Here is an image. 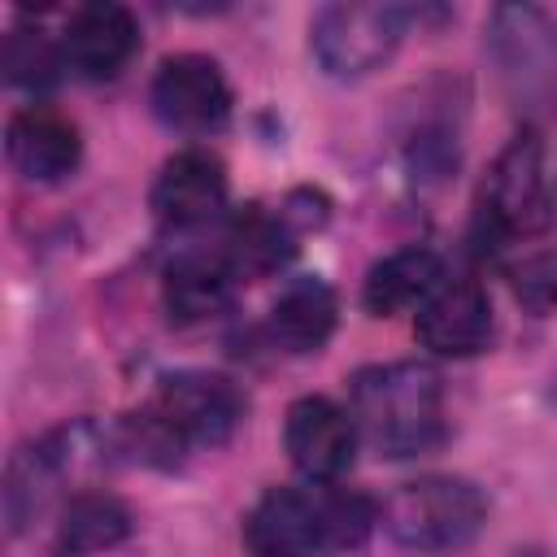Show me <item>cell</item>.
Returning <instances> with one entry per match:
<instances>
[{
  "label": "cell",
  "instance_id": "obj_1",
  "mask_svg": "<svg viewBox=\"0 0 557 557\" xmlns=\"http://www.w3.org/2000/svg\"><path fill=\"white\" fill-rule=\"evenodd\" d=\"M379 522L374 500L348 487H270L248 522L244 540L252 557H326L357 548Z\"/></svg>",
  "mask_w": 557,
  "mask_h": 557
},
{
  "label": "cell",
  "instance_id": "obj_2",
  "mask_svg": "<svg viewBox=\"0 0 557 557\" xmlns=\"http://www.w3.org/2000/svg\"><path fill=\"white\" fill-rule=\"evenodd\" d=\"M348 413L379 457H418L444 440V383L422 361H387L352 374Z\"/></svg>",
  "mask_w": 557,
  "mask_h": 557
},
{
  "label": "cell",
  "instance_id": "obj_3",
  "mask_svg": "<svg viewBox=\"0 0 557 557\" xmlns=\"http://www.w3.org/2000/svg\"><path fill=\"white\" fill-rule=\"evenodd\" d=\"M487 522V496L457 474H426L392 492L383 505V527L400 548L453 553L466 548Z\"/></svg>",
  "mask_w": 557,
  "mask_h": 557
},
{
  "label": "cell",
  "instance_id": "obj_4",
  "mask_svg": "<svg viewBox=\"0 0 557 557\" xmlns=\"http://www.w3.org/2000/svg\"><path fill=\"white\" fill-rule=\"evenodd\" d=\"M405 26H409V9L400 4L344 0V4H326L313 17L309 44L331 78H366L396 52Z\"/></svg>",
  "mask_w": 557,
  "mask_h": 557
},
{
  "label": "cell",
  "instance_id": "obj_5",
  "mask_svg": "<svg viewBox=\"0 0 557 557\" xmlns=\"http://www.w3.org/2000/svg\"><path fill=\"white\" fill-rule=\"evenodd\" d=\"M483 218L500 235H540L553 222V196L544 178V148L531 131L513 135L483 178Z\"/></svg>",
  "mask_w": 557,
  "mask_h": 557
},
{
  "label": "cell",
  "instance_id": "obj_6",
  "mask_svg": "<svg viewBox=\"0 0 557 557\" xmlns=\"http://www.w3.org/2000/svg\"><path fill=\"white\" fill-rule=\"evenodd\" d=\"M148 409L174 431V440L183 448H218L235 435V426L244 418V396L222 374L183 370V374L161 379Z\"/></svg>",
  "mask_w": 557,
  "mask_h": 557
},
{
  "label": "cell",
  "instance_id": "obj_7",
  "mask_svg": "<svg viewBox=\"0 0 557 557\" xmlns=\"http://www.w3.org/2000/svg\"><path fill=\"white\" fill-rule=\"evenodd\" d=\"M152 109L183 135H209L231 117V87L218 61L200 52L165 57L152 74Z\"/></svg>",
  "mask_w": 557,
  "mask_h": 557
},
{
  "label": "cell",
  "instance_id": "obj_8",
  "mask_svg": "<svg viewBox=\"0 0 557 557\" xmlns=\"http://www.w3.org/2000/svg\"><path fill=\"white\" fill-rule=\"evenodd\" d=\"M283 448L309 483H335L357 457V422L326 396H300L287 409Z\"/></svg>",
  "mask_w": 557,
  "mask_h": 557
},
{
  "label": "cell",
  "instance_id": "obj_9",
  "mask_svg": "<svg viewBox=\"0 0 557 557\" xmlns=\"http://www.w3.org/2000/svg\"><path fill=\"white\" fill-rule=\"evenodd\" d=\"M422 348L440 352V357H474L492 344L496 322H492V305L487 292L474 278H444L426 305L418 309L413 322Z\"/></svg>",
  "mask_w": 557,
  "mask_h": 557
},
{
  "label": "cell",
  "instance_id": "obj_10",
  "mask_svg": "<svg viewBox=\"0 0 557 557\" xmlns=\"http://www.w3.org/2000/svg\"><path fill=\"white\" fill-rule=\"evenodd\" d=\"M487 48L509 83L522 91L544 87L557 74V22L535 4H500L487 17Z\"/></svg>",
  "mask_w": 557,
  "mask_h": 557
},
{
  "label": "cell",
  "instance_id": "obj_11",
  "mask_svg": "<svg viewBox=\"0 0 557 557\" xmlns=\"http://www.w3.org/2000/svg\"><path fill=\"white\" fill-rule=\"evenodd\" d=\"M135 48H139V26H135L131 9L113 4V0L78 4L61 35L65 65H74L83 78H96V83L117 78L131 65Z\"/></svg>",
  "mask_w": 557,
  "mask_h": 557
},
{
  "label": "cell",
  "instance_id": "obj_12",
  "mask_svg": "<svg viewBox=\"0 0 557 557\" xmlns=\"http://www.w3.org/2000/svg\"><path fill=\"white\" fill-rule=\"evenodd\" d=\"M4 152H9V165L26 183H61L78 170L83 139L65 113H57L48 104H30V109H17L9 117Z\"/></svg>",
  "mask_w": 557,
  "mask_h": 557
},
{
  "label": "cell",
  "instance_id": "obj_13",
  "mask_svg": "<svg viewBox=\"0 0 557 557\" xmlns=\"http://www.w3.org/2000/svg\"><path fill=\"white\" fill-rule=\"evenodd\" d=\"M226 205V170L213 152L205 148H187L174 152L157 183H152V213L165 226H196L209 222L218 209Z\"/></svg>",
  "mask_w": 557,
  "mask_h": 557
},
{
  "label": "cell",
  "instance_id": "obj_14",
  "mask_svg": "<svg viewBox=\"0 0 557 557\" xmlns=\"http://www.w3.org/2000/svg\"><path fill=\"white\" fill-rule=\"evenodd\" d=\"M239 270L231 257L222 252H183L165 265L161 278V296L174 322H205L213 313H222L235 296Z\"/></svg>",
  "mask_w": 557,
  "mask_h": 557
},
{
  "label": "cell",
  "instance_id": "obj_15",
  "mask_svg": "<svg viewBox=\"0 0 557 557\" xmlns=\"http://www.w3.org/2000/svg\"><path fill=\"white\" fill-rule=\"evenodd\" d=\"M335 318L339 305L322 278H292L270 305L265 331L283 352H318L331 339Z\"/></svg>",
  "mask_w": 557,
  "mask_h": 557
},
{
  "label": "cell",
  "instance_id": "obj_16",
  "mask_svg": "<svg viewBox=\"0 0 557 557\" xmlns=\"http://www.w3.org/2000/svg\"><path fill=\"white\" fill-rule=\"evenodd\" d=\"M440 283H444V261L431 248H400V252L370 265L366 287H361V305L374 318H392V313H405L413 305L422 309Z\"/></svg>",
  "mask_w": 557,
  "mask_h": 557
},
{
  "label": "cell",
  "instance_id": "obj_17",
  "mask_svg": "<svg viewBox=\"0 0 557 557\" xmlns=\"http://www.w3.org/2000/svg\"><path fill=\"white\" fill-rule=\"evenodd\" d=\"M131 535V509L109 492H74L52 527V557H96Z\"/></svg>",
  "mask_w": 557,
  "mask_h": 557
},
{
  "label": "cell",
  "instance_id": "obj_18",
  "mask_svg": "<svg viewBox=\"0 0 557 557\" xmlns=\"http://www.w3.org/2000/svg\"><path fill=\"white\" fill-rule=\"evenodd\" d=\"M292 239H296V231L287 226L283 213H270L261 205H248L231 222V252L226 257L235 261V270L265 274V270H278L292 257Z\"/></svg>",
  "mask_w": 557,
  "mask_h": 557
},
{
  "label": "cell",
  "instance_id": "obj_19",
  "mask_svg": "<svg viewBox=\"0 0 557 557\" xmlns=\"http://www.w3.org/2000/svg\"><path fill=\"white\" fill-rule=\"evenodd\" d=\"M61 65H65V52L44 30L17 26V30L4 35V78L13 87H35L39 91V87L57 83Z\"/></svg>",
  "mask_w": 557,
  "mask_h": 557
},
{
  "label": "cell",
  "instance_id": "obj_20",
  "mask_svg": "<svg viewBox=\"0 0 557 557\" xmlns=\"http://www.w3.org/2000/svg\"><path fill=\"white\" fill-rule=\"evenodd\" d=\"M513 296L527 313H553L557 309V248H540L513 265Z\"/></svg>",
  "mask_w": 557,
  "mask_h": 557
}]
</instances>
